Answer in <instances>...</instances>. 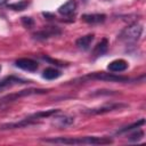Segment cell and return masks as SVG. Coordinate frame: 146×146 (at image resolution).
<instances>
[{"label":"cell","mask_w":146,"mask_h":146,"mask_svg":"<svg viewBox=\"0 0 146 146\" xmlns=\"http://www.w3.org/2000/svg\"><path fill=\"white\" fill-rule=\"evenodd\" d=\"M29 5H30V2H29L27 0H22V1H19V2H15V3L8 5V8L13 9V10L21 11V10H25Z\"/></svg>","instance_id":"obj_18"},{"label":"cell","mask_w":146,"mask_h":146,"mask_svg":"<svg viewBox=\"0 0 146 146\" xmlns=\"http://www.w3.org/2000/svg\"><path fill=\"white\" fill-rule=\"evenodd\" d=\"M82 1H83V2H87V0H82Z\"/></svg>","instance_id":"obj_23"},{"label":"cell","mask_w":146,"mask_h":146,"mask_svg":"<svg viewBox=\"0 0 146 146\" xmlns=\"http://www.w3.org/2000/svg\"><path fill=\"white\" fill-rule=\"evenodd\" d=\"M144 123H145V120H144V119H141V120H139L138 122H135V123H132V124H130V125H127V127L122 128L121 130H117V132H116V133H123V132L130 131V130H132V129H135V128H138L139 125H143Z\"/></svg>","instance_id":"obj_19"},{"label":"cell","mask_w":146,"mask_h":146,"mask_svg":"<svg viewBox=\"0 0 146 146\" xmlns=\"http://www.w3.org/2000/svg\"><path fill=\"white\" fill-rule=\"evenodd\" d=\"M22 24L26 27V29H30V27H32L33 25H34V21H33V18H31V17H26V16H24V17H22Z\"/></svg>","instance_id":"obj_21"},{"label":"cell","mask_w":146,"mask_h":146,"mask_svg":"<svg viewBox=\"0 0 146 146\" xmlns=\"http://www.w3.org/2000/svg\"><path fill=\"white\" fill-rule=\"evenodd\" d=\"M30 82L31 81H29V80H24V79L10 75V76H7V78L0 80V90L3 88H7V87H11L14 84H23V83H30Z\"/></svg>","instance_id":"obj_10"},{"label":"cell","mask_w":146,"mask_h":146,"mask_svg":"<svg viewBox=\"0 0 146 146\" xmlns=\"http://www.w3.org/2000/svg\"><path fill=\"white\" fill-rule=\"evenodd\" d=\"M44 143L50 144H64V145H108L113 143L110 137H96V136H84V137H56L42 139Z\"/></svg>","instance_id":"obj_1"},{"label":"cell","mask_w":146,"mask_h":146,"mask_svg":"<svg viewBox=\"0 0 146 146\" xmlns=\"http://www.w3.org/2000/svg\"><path fill=\"white\" fill-rule=\"evenodd\" d=\"M143 137H144V131H143V130H138V131H136V132H133L132 135L129 136V140H131V141H137V140L141 139Z\"/></svg>","instance_id":"obj_20"},{"label":"cell","mask_w":146,"mask_h":146,"mask_svg":"<svg viewBox=\"0 0 146 146\" xmlns=\"http://www.w3.org/2000/svg\"><path fill=\"white\" fill-rule=\"evenodd\" d=\"M87 80H99V81H108V82H128L130 79L128 76L123 75H116L114 73H106V72H94L90 74H87L82 78L75 79L74 81H71L72 83H75L78 81H87Z\"/></svg>","instance_id":"obj_2"},{"label":"cell","mask_w":146,"mask_h":146,"mask_svg":"<svg viewBox=\"0 0 146 146\" xmlns=\"http://www.w3.org/2000/svg\"><path fill=\"white\" fill-rule=\"evenodd\" d=\"M0 71H1V66H0Z\"/></svg>","instance_id":"obj_24"},{"label":"cell","mask_w":146,"mask_h":146,"mask_svg":"<svg viewBox=\"0 0 146 146\" xmlns=\"http://www.w3.org/2000/svg\"><path fill=\"white\" fill-rule=\"evenodd\" d=\"M123 107H127V105H125V104H121V103H116V104L104 105V106H102V107H98V108H90V110H84L83 112H84V113H88V114H103V113L112 112V111H115V110H120V108H123Z\"/></svg>","instance_id":"obj_6"},{"label":"cell","mask_w":146,"mask_h":146,"mask_svg":"<svg viewBox=\"0 0 146 146\" xmlns=\"http://www.w3.org/2000/svg\"><path fill=\"white\" fill-rule=\"evenodd\" d=\"M7 2V0H0V6H2V5H5Z\"/></svg>","instance_id":"obj_22"},{"label":"cell","mask_w":146,"mask_h":146,"mask_svg":"<svg viewBox=\"0 0 146 146\" xmlns=\"http://www.w3.org/2000/svg\"><path fill=\"white\" fill-rule=\"evenodd\" d=\"M60 74H62L60 71H58L57 68L47 67L42 72V78L46 79V80H55V79H58L60 76Z\"/></svg>","instance_id":"obj_15"},{"label":"cell","mask_w":146,"mask_h":146,"mask_svg":"<svg viewBox=\"0 0 146 146\" xmlns=\"http://www.w3.org/2000/svg\"><path fill=\"white\" fill-rule=\"evenodd\" d=\"M128 68V62L124 59H114L111 63H108L107 65V70L110 72L113 73H119V72H123Z\"/></svg>","instance_id":"obj_9"},{"label":"cell","mask_w":146,"mask_h":146,"mask_svg":"<svg viewBox=\"0 0 146 146\" xmlns=\"http://www.w3.org/2000/svg\"><path fill=\"white\" fill-rule=\"evenodd\" d=\"M81 18L83 22L88 24H100L105 22L106 15L105 14H83Z\"/></svg>","instance_id":"obj_11"},{"label":"cell","mask_w":146,"mask_h":146,"mask_svg":"<svg viewBox=\"0 0 146 146\" xmlns=\"http://www.w3.org/2000/svg\"><path fill=\"white\" fill-rule=\"evenodd\" d=\"M15 65L18 68H22V70L27 71V72H35L39 67L38 63L31 58H19L15 62Z\"/></svg>","instance_id":"obj_7"},{"label":"cell","mask_w":146,"mask_h":146,"mask_svg":"<svg viewBox=\"0 0 146 146\" xmlns=\"http://www.w3.org/2000/svg\"><path fill=\"white\" fill-rule=\"evenodd\" d=\"M75 9H76V1L68 0L58 8V13L63 16H70L75 11Z\"/></svg>","instance_id":"obj_13"},{"label":"cell","mask_w":146,"mask_h":146,"mask_svg":"<svg viewBox=\"0 0 146 146\" xmlns=\"http://www.w3.org/2000/svg\"><path fill=\"white\" fill-rule=\"evenodd\" d=\"M107 49H108V40H107L106 38H104V39H102V40L95 46V48H94V50H92V56H94V58H97V57L103 56L104 54H106Z\"/></svg>","instance_id":"obj_12"},{"label":"cell","mask_w":146,"mask_h":146,"mask_svg":"<svg viewBox=\"0 0 146 146\" xmlns=\"http://www.w3.org/2000/svg\"><path fill=\"white\" fill-rule=\"evenodd\" d=\"M48 91H49L48 89H36V88L24 89V90H21V91H18V92L10 94V95H7V96L2 97V98L0 99V105H1V104H7V103H10V102H14V100H17V99L21 98V97H25V96H30V95L47 94Z\"/></svg>","instance_id":"obj_4"},{"label":"cell","mask_w":146,"mask_h":146,"mask_svg":"<svg viewBox=\"0 0 146 146\" xmlns=\"http://www.w3.org/2000/svg\"><path fill=\"white\" fill-rule=\"evenodd\" d=\"M141 33H143V25L140 23L135 22L121 31V33L119 34V40L127 43L136 42L141 36Z\"/></svg>","instance_id":"obj_3"},{"label":"cell","mask_w":146,"mask_h":146,"mask_svg":"<svg viewBox=\"0 0 146 146\" xmlns=\"http://www.w3.org/2000/svg\"><path fill=\"white\" fill-rule=\"evenodd\" d=\"M94 39H95L94 34H87V35L80 36L79 39H76L75 46L81 50H87V49H89V47H90L91 42L94 41Z\"/></svg>","instance_id":"obj_14"},{"label":"cell","mask_w":146,"mask_h":146,"mask_svg":"<svg viewBox=\"0 0 146 146\" xmlns=\"http://www.w3.org/2000/svg\"><path fill=\"white\" fill-rule=\"evenodd\" d=\"M73 122H74V119L68 115H62V116L55 117V124L59 127H67V125H71Z\"/></svg>","instance_id":"obj_16"},{"label":"cell","mask_w":146,"mask_h":146,"mask_svg":"<svg viewBox=\"0 0 146 146\" xmlns=\"http://www.w3.org/2000/svg\"><path fill=\"white\" fill-rule=\"evenodd\" d=\"M59 110H49V111H43V112H38V113H34L32 115H30L29 117L32 119V120H38V119H46V117H49L56 113H58Z\"/></svg>","instance_id":"obj_17"},{"label":"cell","mask_w":146,"mask_h":146,"mask_svg":"<svg viewBox=\"0 0 146 146\" xmlns=\"http://www.w3.org/2000/svg\"><path fill=\"white\" fill-rule=\"evenodd\" d=\"M33 124H38L36 120H32L30 117H26L19 122H13V123H6L0 125V130H9V129H17V128H25L29 125H33Z\"/></svg>","instance_id":"obj_8"},{"label":"cell","mask_w":146,"mask_h":146,"mask_svg":"<svg viewBox=\"0 0 146 146\" xmlns=\"http://www.w3.org/2000/svg\"><path fill=\"white\" fill-rule=\"evenodd\" d=\"M60 33H62V31L57 26H46L44 29H42L38 32H34L32 34V36L36 40H46V39H49L51 36L59 35Z\"/></svg>","instance_id":"obj_5"}]
</instances>
